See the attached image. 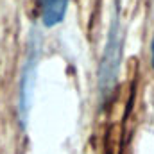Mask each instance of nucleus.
I'll list each match as a JSON object with an SVG mask.
<instances>
[{
    "mask_svg": "<svg viewBox=\"0 0 154 154\" xmlns=\"http://www.w3.org/2000/svg\"><path fill=\"white\" fill-rule=\"evenodd\" d=\"M122 45H124V34L120 29V22L118 16L111 18V25H109V32L106 39V47H104V54H102V61L99 65V93L102 97V100L113 91L120 70V61H122Z\"/></svg>",
    "mask_w": 154,
    "mask_h": 154,
    "instance_id": "f257e3e1",
    "label": "nucleus"
},
{
    "mask_svg": "<svg viewBox=\"0 0 154 154\" xmlns=\"http://www.w3.org/2000/svg\"><path fill=\"white\" fill-rule=\"evenodd\" d=\"M41 22L45 27H54L63 22L68 7V0H38Z\"/></svg>",
    "mask_w": 154,
    "mask_h": 154,
    "instance_id": "f03ea898",
    "label": "nucleus"
},
{
    "mask_svg": "<svg viewBox=\"0 0 154 154\" xmlns=\"http://www.w3.org/2000/svg\"><path fill=\"white\" fill-rule=\"evenodd\" d=\"M151 65L154 68V36H152V41H151Z\"/></svg>",
    "mask_w": 154,
    "mask_h": 154,
    "instance_id": "7ed1b4c3",
    "label": "nucleus"
}]
</instances>
